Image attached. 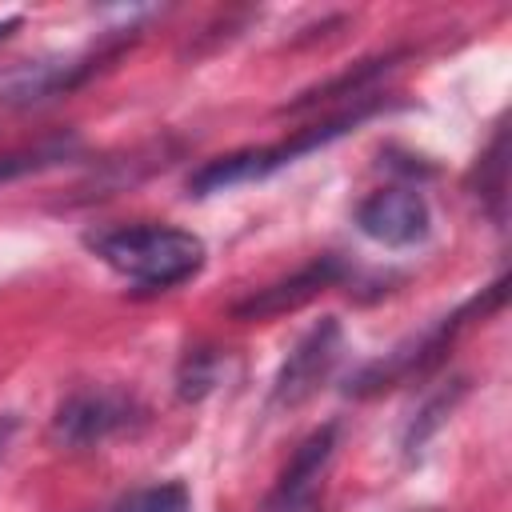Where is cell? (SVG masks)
<instances>
[{
    "label": "cell",
    "mask_w": 512,
    "mask_h": 512,
    "mask_svg": "<svg viewBox=\"0 0 512 512\" xmlns=\"http://www.w3.org/2000/svg\"><path fill=\"white\" fill-rule=\"evenodd\" d=\"M340 344H344V336H340L336 316L316 320V324L296 340V348L288 352V360L280 364V372H276V380H272V404H276V408H296V404H304V400L332 376V368H336V360H340Z\"/></svg>",
    "instance_id": "3957f363"
},
{
    "label": "cell",
    "mask_w": 512,
    "mask_h": 512,
    "mask_svg": "<svg viewBox=\"0 0 512 512\" xmlns=\"http://www.w3.org/2000/svg\"><path fill=\"white\" fill-rule=\"evenodd\" d=\"M460 392H464V384H452V392H440V396H432V400L420 408V416H416V420H412V428L404 432V452H408V456H412V452H416V448H420V444L440 428V420L452 412V404H456V396H460Z\"/></svg>",
    "instance_id": "7c38bea8"
},
{
    "label": "cell",
    "mask_w": 512,
    "mask_h": 512,
    "mask_svg": "<svg viewBox=\"0 0 512 512\" xmlns=\"http://www.w3.org/2000/svg\"><path fill=\"white\" fill-rule=\"evenodd\" d=\"M504 128L496 132V140H492V148H488V156L480 160V168H488V180H480V196L492 204V216L496 220H504Z\"/></svg>",
    "instance_id": "4fadbf2b"
},
{
    "label": "cell",
    "mask_w": 512,
    "mask_h": 512,
    "mask_svg": "<svg viewBox=\"0 0 512 512\" xmlns=\"http://www.w3.org/2000/svg\"><path fill=\"white\" fill-rule=\"evenodd\" d=\"M296 152L292 144H272V148H244V152H232V156H220V160H208L192 180H188V192L192 196H212V192H228L236 184H248V180H260L284 164H292Z\"/></svg>",
    "instance_id": "ba28073f"
},
{
    "label": "cell",
    "mask_w": 512,
    "mask_h": 512,
    "mask_svg": "<svg viewBox=\"0 0 512 512\" xmlns=\"http://www.w3.org/2000/svg\"><path fill=\"white\" fill-rule=\"evenodd\" d=\"M12 428H16V420H12V416H0V452H4V444H8V436H12Z\"/></svg>",
    "instance_id": "5bb4252c"
},
{
    "label": "cell",
    "mask_w": 512,
    "mask_h": 512,
    "mask_svg": "<svg viewBox=\"0 0 512 512\" xmlns=\"http://www.w3.org/2000/svg\"><path fill=\"white\" fill-rule=\"evenodd\" d=\"M72 148H76V140H72V136H68V140L60 136V140H44V144H36V148L4 152V156H0V184H4V180H16V176H28V172H40V168L64 160Z\"/></svg>",
    "instance_id": "30bf717a"
},
{
    "label": "cell",
    "mask_w": 512,
    "mask_h": 512,
    "mask_svg": "<svg viewBox=\"0 0 512 512\" xmlns=\"http://www.w3.org/2000/svg\"><path fill=\"white\" fill-rule=\"evenodd\" d=\"M216 384H220V356H216L212 348H192V352L180 360V372H176V392H180V400H200V396H208Z\"/></svg>",
    "instance_id": "9c48e42d"
},
{
    "label": "cell",
    "mask_w": 512,
    "mask_h": 512,
    "mask_svg": "<svg viewBox=\"0 0 512 512\" xmlns=\"http://www.w3.org/2000/svg\"><path fill=\"white\" fill-rule=\"evenodd\" d=\"M332 452H336V424H324L296 448L276 488L264 496L260 512H320V488Z\"/></svg>",
    "instance_id": "277c9868"
},
{
    "label": "cell",
    "mask_w": 512,
    "mask_h": 512,
    "mask_svg": "<svg viewBox=\"0 0 512 512\" xmlns=\"http://www.w3.org/2000/svg\"><path fill=\"white\" fill-rule=\"evenodd\" d=\"M88 248L136 288H176L204 264V240L172 224H128L88 236Z\"/></svg>",
    "instance_id": "6da1fadb"
},
{
    "label": "cell",
    "mask_w": 512,
    "mask_h": 512,
    "mask_svg": "<svg viewBox=\"0 0 512 512\" xmlns=\"http://www.w3.org/2000/svg\"><path fill=\"white\" fill-rule=\"evenodd\" d=\"M344 276L340 260L332 256H320L312 264H304L300 272H292L288 280H276L252 296H244L240 304H232V316L236 320H268V316H284V312H296L300 304H308L316 292H324L328 284H336Z\"/></svg>",
    "instance_id": "52a82bcc"
},
{
    "label": "cell",
    "mask_w": 512,
    "mask_h": 512,
    "mask_svg": "<svg viewBox=\"0 0 512 512\" xmlns=\"http://www.w3.org/2000/svg\"><path fill=\"white\" fill-rule=\"evenodd\" d=\"M108 512H192V496L184 484H152L116 500Z\"/></svg>",
    "instance_id": "8fae6325"
},
{
    "label": "cell",
    "mask_w": 512,
    "mask_h": 512,
    "mask_svg": "<svg viewBox=\"0 0 512 512\" xmlns=\"http://www.w3.org/2000/svg\"><path fill=\"white\" fill-rule=\"evenodd\" d=\"M136 400L112 388H88L68 396L52 416V440L60 448H92L124 432L136 420Z\"/></svg>",
    "instance_id": "7a4b0ae2"
},
{
    "label": "cell",
    "mask_w": 512,
    "mask_h": 512,
    "mask_svg": "<svg viewBox=\"0 0 512 512\" xmlns=\"http://www.w3.org/2000/svg\"><path fill=\"white\" fill-rule=\"evenodd\" d=\"M100 56H80V60H24L0 72V104L8 108H24V104H40L52 96H64L72 88H80L92 72H96Z\"/></svg>",
    "instance_id": "8992f818"
},
{
    "label": "cell",
    "mask_w": 512,
    "mask_h": 512,
    "mask_svg": "<svg viewBox=\"0 0 512 512\" xmlns=\"http://www.w3.org/2000/svg\"><path fill=\"white\" fill-rule=\"evenodd\" d=\"M356 224L368 240L384 248H412L428 236V200L416 188H380L356 208Z\"/></svg>",
    "instance_id": "5b68a950"
}]
</instances>
